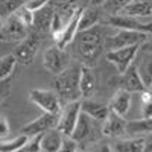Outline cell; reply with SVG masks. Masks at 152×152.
<instances>
[{
	"mask_svg": "<svg viewBox=\"0 0 152 152\" xmlns=\"http://www.w3.org/2000/svg\"><path fill=\"white\" fill-rule=\"evenodd\" d=\"M105 28L100 24H94V26L78 31L73 38L75 41V50L79 55V59L84 64L93 67V64L97 61L99 55L102 53L104 46H105Z\"/></svg>",
	"mask_w": 152,
	"mask_h": 152,
	"instance_id": "obj_1",
	"label": "cell"
},
{
	"mask_svg": "<svg viewBox=\"0 0 152 152\" xmlns=\"http://www.w3.org/2000/svg\"><path fill=\"white\" fill-rule=\"evenodd\" d=\"M79 69L81 66L69 64L61 73L56 75V79L53 81V91L58 94L61 105L78 100L81 97L79 93Z\"/></svg>",
	"mask_w": 152,
	"mask_h": 152,
	"instance_id": "obj_2",
	"label": "cell"
},
{
	"mask_svg": "<svg viewBox=\"0 0 152 152\" xmlns=\"http://www.w3.org/2000/svg\"><path fill=\"white\" fill-rule=\"evenodd\" d=\"M104 24H108L116 29H128L151 34V17H131L123 14H113L104 20Z\"/></svg>",
	"mask_w": 152,
	"mask_h": 152,
	"instance_id": "obj_3",
	"label": "cell"
},
{
	"mask_svg": "<svg viewBox=\"0 0 152 152\" xmlns=\"http://www.w3.org/2000/svg\"><path fill=\"white\" fill-rule=\"evenodd\" d=\"M40 46H41V37H40V34L32 31V32H28V35L24 37L21 41H18V44L15 46V50H14V53H12V55H14L17 62L28 66L37 56Z\"/></svg>",
	"mask_w": 152,
	"mask_h": 152,
	"instance_id": "obj_4",
	"label": "cell"
},
{
	"mask_svg": "<svg viewBox=\"0 0 152 152\" xmlns=\"http://www.w3.org/2000/svg\"><path fill=\"white\" fill-rule=\"evenodd\" d=\"M79 114H81V100L79 99L73 100V102H69V104H64L58 113V122H56L55 128L62 135H70Z\"/></svg>",
	"mask_w": 152,
	"mask_h": 152,
	"instance_id": "obj_5",
	"label": "cell"
},
{
	"mask_svg": "<svg viewBox=\"0 0 152 152\" xmlns=\"http://www.w3.org/2000/svg\"><path fill=\"white\" fill-rule=\"evenodd\" d=\"M70 62H72V58H70L69 52L66 49H61L58 46L49 47L43 55L44 69L50 73H53V75H58L64 69H67Z\"/></svg>",
	"mask_w": 152,
	"mask_h": 152,
	"instance_id": "obj_6",
	"label": "cell"
},
{
	"mask_svg": "<svg viewBox=\"0 0 152 152\" xmlns=\"http://www.w3.org/2000/svg\"><path fill=\"white\" fill-rule=\"evenodd\" d=\"M138 52H140V46H125L119 49H111L107 53V61L117 69L119 75L125 73V70L128 69L134 59L137 58Z\"/></svg>",
	"mask_w": 152,
	"mask_h": 152,
	"instance_id": "obj_7",
	"label": "cell"
},
{
	"mask_svg": "<svg viewBox=\"0 0 152 152\" xmlns=\"http://www.w3.org/2000/svg\"><path fill=\"white\" fill-rule=\"evenodd\" d=\"M29 100L44 113H59L62 107L58 94L53 90H46V88H34V90H31Z\"/></svg>",
	"mask_w": 152,
	"mask_h": 152,
	"instance_id": "obj_8",
	"label": "cell"
},
{
	"mask_svg": "<svg viewBox=\"0 0 152 152\" xmlns=\"http://www.w3.org/2000/svg\"><path fill=\"white\" fill-rule=\"evenodd\" d=\"M149 34L138 32V31H128V29H119L117 34L111 35L105 43L110 44V49H119L125 46H140L143 43H148Z\"/></svg>",
	"mask_w": 152,
	"mask_h": 152,
	"instance_id": "obj_9",
	"label": "cell"
},
{
	"mask_svg": "<svg viewBox=\"0 0 152 152\" xmlns=\"http://www.w3.org/2000/svg\"><path fill=\"white\" fill-rule=\"evenodd\" d=\"M31 28L21 23L14 14L6 18V23L0 26V41L5 43H18L28 35Z\"/></svg>",
	"mask_w": 152,
	"mask_h": 152,
	"instance_id": "obj_10",
	"label": "cell"
},
{
	"mask_svg": "<svg viewBox=\"0 0 152 152\" xmlns=\"http://www.w3.org/2000/svg\"><path fill=\"white\" fill-rule=\"evenodd\" d=\"M56 122H58V113H43L41 116H38L37 119L24 125L21 128V134L31 137L38 132H44L50 128H55Z\"/></svg>",
	"mask_w": 152,
	"mask_h": 152,
	"instance_id": "obj_11",
	"label": "cell"
},
{
	"mask_svg": "<svg viewBox=\"0 0 152 152\" xmlns=\"http://www.w3.org/2000/svg\"><path fill=\"white\" fill-rule=\"evenodd\" d=\"M102 123L104 125H102V129H100V134L105 135V137L122 138L126 134V120L123 119V116H120V114L110 111Z\"/></svg>",
	"mask_w": 152,
	"mask_h": 152,
	"instance_id": "obj_12",
	"label": "cell"
},
{
	"mask_svg": "<svg viewBox=\"0 0 152 152\" xmlns=\"http://www.w3.org/2000/svg\"><path fill=\"white\" fill-rule=\"evenodd\" d=\"M52 17H53V5L52 2H49L43 8L34 11L32 15V31L38 32L40 35L50 32V24H52Z\"/></svg>",
	"mask_w": 152,
	"mask_h": 152,
	"instance_id": "obj_13",
	"label": "cell"
},
{
	"mask_svg": "<svg viewBox=\"0 0 152 152\" xmlns=\"http://www.w3.org/2000/svg\"><path fill=\"white\" fill-rule=\"evenodd\" d=\"M81 11H82V6L75 8L73 14L70 15L69 21L66 23V26H64V29H62L61 35L58 37V40L55 41L58 47L66 49L70 43H73V38H75L76 32H78V23H79V17H81Z\"/></svg>",
	"mask_w": 152,
	"mask_h": 152,
	"instance_id": "obj_14",
	"label": "cell"
},
{
	"mask_svg": "<svg viewBox=\"0 0 152 152\" xmlns=\"http://www.w3.org/2000/svg\"><path fill=\"white\" fill-rule=\"evenodd\" d=\"M123 76V79H122V88L126 91H129V93H135V91H143L146 90V84L142 78V75L140 72H138L137 66H129L128 69L125 70V73H122Z\"/></svg>",
	"mask_w": 152,
	"mask_h": 152,
	"instance_id": "obj_15",
	"label": "cell"
},
{
	"mask_svg": "<svg viewBox=\"0 0 152 152\" xmlns=\"http://www.w3.org/2000/svg\"><path fill=\"white\" fill-rule=\"evenodd\" d=\"M93 119H90L87 116V114H84L81 111L79 114V117L78 120H76V125H75V128L70 134L72 138H75L78 143H82V142H87L88 138H90L94 132V128H93Z\"/></svg>",
	"mask_w": 152,
	"mask_h": 152,
	"instance_id": "obj_16",
	"label": "cell"
},
{
	"mask_svg": "<svg viewBox=\"0 0 152 152\" xmlns=\"http://www.w3.org/2000/svg\"><path fill=\"white\" fill-rule=\"evenodd\" d=\"M96 90V75L93 69L87 64H82L79 69V93L81 97H91Z\"/></svg>",
	"mask_w": 152,
	"mask_h": 152,
	"instance_id": "obj_17",
	"label": "cell"
},
{
	"mask_svg": "<svg viewBox=\"0 0 152 152\" xmlns=\"http://www.w3.org/2000/svg\"><path fill=\"white\" fill-rule=\"evenodd\" d=\"M81 111L94 122H104L110 113V108L107 104H100L96 100H91L90 97H85V100L81 102Z\"/></svg>",
	"mask_w": 152,
	"mask_h": 152,
	"instance_id": "obj_18",
	"label": "cell"
},
{
	"mask_svg": "<svg viewBox=\"0 0 152 152\" xmlns=\"http://www.w3.org/2000/svg\"><path fill=\"white\" fill-rule=\"evenodd\" d=\"M61 142H62V134L56 128H50L41 134L40 149L43 152H58L61 151Z\"/></svg>",
	"mask_w": 152,
	"mask_h": 152,
	"instance_id": "obj_19",
	"label": "cell"
},
{
	"mask_svg": "<svg viewBox=\"0 0 152 152\" xmlns=\"http://www.w3.org/2000/svg\"><path fill=\"white\" fill-rule=\"evenodd\" d=\"M151 0H129L119 14L131 17H151Z\"/></svg>",
	"mask_w": 152,
	"mask_h": 152,
	"instance_id": "obj_20",
	"label": "cell"
},
{
	"mask_svg": "<svg viewBox=\"0 0 152 152\" xmlns=\"http://www.w3.org/2000/svg\"><path fill=\"white\" fill-rule=\"evenodd\" d=\"M129 107H131V93L123 90V88L113 96V99L110 100V105H108L110 111L120 114V116H125L128 113Z\"/></svg>",
	"mask_w": 152,
	"mask_h": 152,
	"instance_id": "obj_21",
	"label": "cell"
},
{
	"mask_svg": "<svg viewBox=\"0 0 152 152\" xmlns=\"http://www.w3.org/2000/svg\"><path fill=\"white\" fill-rule=\"evenodd\" d=\"M100 20V12L96 6H88V8H82L81 11V17H79V23H78V31H84L97 24Z\"/></svg>",
	"mask_w": 152,
	"mask_h": 152,
	"instance_id": "obj_22",
	"label": "cell"
},
{
	"mask_svg": "<svg viewBox=\"0 0 152 152\" xmlns=\"http://www.w3.org/2000/svg\"><path fill=\"white\" fill-rule=\"evenodd\" d=\"M151 148V142L148 145L146 138H131V140H120L114 149L119 152H143Z\"/></svg>",
	"mask_w": 152,
	"mask_h": 152,
	"instance_id": "obj_23",
	"label": "cell"
},
{
	"mask_svg": "<svg viewBox=\"0 0 152 152\" xmlns=\"http://www.w3.org/2000/svg\"><path fill=\"white\" fill-rule=\"evenodd\" d=\"M152 129V120L151 117H142L140 120H131L126 122V132L132 134V135H140V134H151Z\"/></svg>",
	"mask_w": 152,
	"mask_h": 152,
	"instance_id": "obj_24",
	"label": "cell"
},
{
	"mask_svg": "<svg viewBox=\"0 0 152 152\" xmlns=\"http://www.w3.org/2000/svg\"><path fill=\"white\" fill-rule=\"evenodd\" d=\"M28 135L24 134H20L14 138H11V140H3L0 142V152H17V151H21L24 143L28 142Z\"/></svg>",
	"mask_w": 152,
	"mask_h": 152,
	"instance_id": "obj_25",
	"label": "cell"
},
{
	"mask_svg": "<svg viewBox=\"0 0 152 152\" xmlns=\"http://www.w3.org/2000/svg\"><path fill=\"white\" fill-rule=\"evenodd\" d=\"M15 64H17V61L12 53H8L0 58V81L9 79V76L15 69Z\"/></svg>",
	"mask_w": 152,
	"mask_h": 152,
	"instance_id": "obj_26",
	"label": "cell"
},
{
	"mask_svg": "<svg viewBox=\"0 0 152 152\" xmlns=\"http://www.w3.org/2000/svg\"><path fill=\"white\" fill-rule=\"evenodd\" d=\"M24 3V0H0V20L8 18Z\"/></svg>",
	"mask_w": 152,
	"mask_h": 152,
	"instance_id": "obj_27",
	"label": "cell"
},
{
	"mask_svg": "<svg viewBox=\"0 0 152 152\" xmlns=\"http://www.w3.org/2000/svg\"><path fill=\"white\" fill-rule=\"evenodd\" d=\"M128 2L129 0H102L100 5H102L104 11L108 15H113V14H119V12L122 11V8Z\"/></svg>",
	"mask_w": 152,
	"mask_h": 152,
	"instance_id": "obj_28",
	"label": "cell"
},
{
	"mask_svg": "<svg viewBox=\"0 0 152 152\" xmlns=\"http://www.w3.org/2000/svg\"><path fill=\"white\" fill-rule=\"evenodd\" d=\"M41 134L43 132H38V134H34L28 138V142L24 143L23 149L21 151H28V152H40V140H41Z\"/></svg>",
	"mask_w": 152,
	"mask_h": 152,
	"instance_id": "obj_29",
	"label": "cell"
},
{
	"mask_svg": "<svg viewBox=\"0 0 152 152\" xmlns=\"http://www.w3.org/2000/svg\"><path fill=\"white\" fill-rule=\"evenodd\" d=\"M14 15L21 21V23H24L28 28H31V24H32V15H34V12L32 11H29L28 8H24L23 5L14 12Z\"/></svg>",
	"mask_w": 152,
	"mask_h": 152,
	"instance_id": "obj_30",
	"label": "cell"
},
{
	"mask_svg": "<svg viewBox=\"0 0 152 152\" xmlns=\"http://www.w3.org/2000/svg\"><path fill=\"white\" fill-rule=\"evenodd\" d=\"M79 149L78 142L72 138L70 135H62V142H61V151H76Z\"/></svg>",
	"mask_w": 152,
	"mask_h": 152,
	"instance_id": "obj_31",
	"label": "cell"
},
{
	"mask_svg": "<svg viewBox=\"0 0 152 152\" xmlns=\"http://www.w3.org/2000/svg\"><path fill=\"white\" fill-rule=\"evenodd\" d=\"M50 2V0H24V3H23V6L24 8H28L29 11H37V9H40V8H43L44 5H47Z\"/></svg>",
	"mask_w": 152,
	"mask_h": 152,
	"instance_id": "obj_32",
	"label": "cell"
},
{
	"mask_svg": "<svg viewBox=\"0 0 152 152\" xmlns=\"http://www.w3.org/2000/svg\"><path fill=\"white\" fill-rule=\"evenodd\" d=\"M11 132V126H9V120L5 116H0V140L6 138Z\"/></svg>",
	"mask_w": 152,
	"mask_h": 152,
	"instance_id": "obj_33",
	"label": "cell"
},
{
	"mask_svg": "<svg viewBox=\"0 0 152 152\" xmlns=\"http://www.w3.org/2000/svg\"><path fill=\"white\" fill-rule=\"evenodd\" d=\"M9 91H11V82L9 79L6 81H0V104L9 96Z\"/></svg>",
	"mask_w": 152,
	"mask_h": 152,
	"instance_id": "obj_34",
	"label": "cell"
},
{
	"mask_svg": "<svg viewBox=\"0 0 152 152\" xmlns=\"http://www.w3.org/2000/svg\"><path fill=\"white\" fill-rule=\"evenodd\" d=\"M152 102H142V116L149 119L151 114H152Z\"/></svg>",
	"mask_w": 152,
	"mask_h": 152,
	"instance_id": "obj_35",
	"label": "cell"
},
{
	"mask_svg": "<svg viewBox=\"0 0 152 152\" xmlns=\"http://www.w3.org/2000/svg\"><path fill=\"white\" fill-rule=\"evenodd\" d=\"M0 26H2V21H0Z\"/></svg>",
	"mask_w": 152,
	"mask_h": 152,
	"instance_id": "obj_36",
	"label": "cell"
},
{
	"mask_svg": "<svg viewBox=\"0 0 152 152\" xmlns=\"http://www.w3.org/2000/svg\"><path fill=\"white\" fill-rule=\"evenodd\" d=\"M99 2H102V0H99Z\"/></svg>",
	"mask_w": 152,
	"mask_h": 152,
	"instance_id": "obj_37",
	"label": "cell"
}]
</instances>
